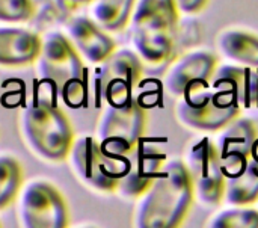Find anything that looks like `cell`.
<instances>
[{"label":"cell","instance_id":"4fadbf2b","mask_svg":"<svg viewBox=\"0 0 258 228\" xmlns=\"http://www.w3.org/2000/svg\"><path fill=\"white\" fill-rule=\"evenodd\" d=\"M257 138V127L248 118H234L224 127L216 147L219 150L225 177L236 176L245 169Z\"/></svg>","mask_w":258,"mask_h":228},{"label":"cell","instance_id":"3957f363","mask_svg":"<svg viewBox=\"0 0 258 228\" xmlns=\"http://www.w3.org/2000/svg\"><path fill=\"white\" fill-rule=\"evenodd\" d=\"M36 73L62 97L70 107L82 106L85 100V67L68 36L48 32L41 38V48L35 61Z\"/></svg>","mask_w":258,"mask_h":228},{"label":"cell","instance_id":"30bf717a","mask_svg":"<svg viewBox=\"0 0 258 228\" xmlns=\"http://www.w3.org/2000/svg\"><path fill=\"white\" fill-rule=\"evenodd\" d=\"M186 166L200 201L207 206L219 204L224 200L225 174L216 144L209 138L197 141L189 150Z\"/></svg>","mask_w":258,"mask_h":228},{"label":"cell","instance_id":"52a82bcc","mask_svg":"<svg viewBox=\"0 0 258 228\" xmlns=\"http://www.w3.org/2000/svg\"><path fill=\"white\" fill-rule=\"evenodd\" d=\"M144 73V62L135 50H113L97 65L94 91L98 106L121 103L133 97Z\"/></svg>","mask_w":258,"mask_h":228},{"label":"cell","instance_id":"6da1fadb","mask_svg":"<svg viewBox=\"0 0 258 228\" xmlns=\"http://www.w3.org/2000/svg\"><path fill=\"white\" fill-rule=\"evenodd\" d=\"M194 185L186 163L178 159L162 165L148 189L138 198L133 225L138 228H175L186 218Z\"/></svg>","mask_w":258,"mask_h":228},{"label":"cell","instance_id":"d6986e66","mask_svg":"<svg viewBox=\"0 0 258 228\" xmlns=\"http://www.w3.org/2000/svg\"><path fill=\"white\" fill-rule=\"evenodd\" d=\"M136 0H94L91 18L106 32L122 30L132 18Z\"/></svg>","mask_w":258,"mask_h":228},{"label":"cell","instance_id":"44dd1931","mask_svg":"<svg viewBox=\"0 0 258 228\" xmlns=\"http://www.w3.org/2000/svg\"><path fill=\"white\" fill-rule=\"evenodd\" d=\"M209 227L258 228V210L243 209V206H236V209L222 210L210 219Z\"/></svg>","mask_w":258,"mask_h":228},{"label":"cell","instance_id":"7402d4cb","mask_svg":"<svg viewBox=\"0 0 258 228\" xmlns=\"http://www.w3.org/2000/svg\"><path fill=\"white\" fill-rule=\"evenodd\" d=\"M33 14V0H0V23L3 24L26 23Z\"/></svg>","mask_w":258,"mask_h":228},{"label":"cell","instance_id":"8992f818","mask_svg":"<svg viewBox=\"0 0 258 228\" xmlns=\"http://www.w3.org/2000/svg\"><path fill=\"white\" fill-rule=\"evenodd\" d=\"M68 156L71 169L83 186L103 194L116 191L124 171V154H107L95 136H79L74 138Z\"/></svg>","mask_w":258,"mask_h":228},{"label":"cell","instance_id":"8fae6325","mask_svg":"<svg viewBox=\"0 0 258 228\" xmlns=\"http://www.w3.org/2000/svg\"><path fill=\"white\" fill-rule=\"evenodd\" d=\"M165 159L163 153L141 139L124 154V171L115 192L125 200H138L153 183Z\"/></svg>","mask_w":258,"mask_h":228},{"label":"cell","instance_id":"277c9868","mask_svg":"<svg viewBox=\"0 0 258 228\" xmlns=\"http://www.w3.org/2000/svg\"><path fill=\"white\" fill-rule=\"evenodd\" d=\"M23 142L45 162H62L68 157L74 132L67 115L47 100H36L27 106L20 118Z\"/></svg>","mask_w":258,"mask_h":228},{"label":"cell","instance_id":"9c48e42d","mask_svg":"<svg viewBox=\"0 0 258 228\" xmlns=\"http://www.w3.org/2000/svg\"><path fill=\"white\" fill-rule=\"evenodd\" d=\"M18 221L24 228H65L68 207L63 195L45 180H32L18 192Z\"/></svg>","mask_w":258,"mask_h":228},{"label":"cell","instance_id":"ffe728a7","mask_svg":"<svg viewBox=\"0 0 258 228\" xmlns=\"http://www.w3.org/2000/svg\"><path fill=\"white\" fill-rule=\"evenodd\" d=\"M23 183V171L17 159L8 154H0V210L11 206Z\"/></svg>","mask_w":258,"mask_h":228},{"label":"cell","instance_id":"ac0fdd59","mask_svg":"<svg viewBox=\"0 0 258 228\" xmlns=\"http://www.w3.org/2000/svg\"><path fill=\"white\" fill-rule=\"evenodd\" d=\"M224 200L230 206H248L258 200V159L249 156L245 169L225 177Z\"/></svg>","mask_w":258,"mask_h":228},{"label":"cell","instance_id":"603a6c76","mask_svg":"<svg viewBox=\"0 0 258 228\" xmlns=\"http://www.w3.org/2000/svg\"><path fill=\"white\" fill-rule=\"evenodd\" d=\"M174 2L177 5L178 12L189 15V14H197L201 9H204L209 0H174Z\"/></svg>","mask_w":258,"mask_h":228},{"label":"cell","instance_id":"9a60e30c","mask_svg":"<svg viewBox=\"0 0 258 228\" xmlns=\"http://www.w3.org/2000/svg\"><path fill=\"white\" fill-rule=\"evenodd\" d=\"M212 88L240 109H258V68L222 65L212 77Z\"/></svg>","mask_w":258,"mask_h":228},{"label":"cell","instance_id":"7a4b0ae2","mask_svg":"<svg viewBox=\"0 0 258 228\" xmlns=\"http://www.w3.org/2000/svg\"><path fill=\"white\" fill-rule=\"evenodd\" d=\"M178 9L174 0H136L130 18V38L142 62L160 65L175 47Z\"/></svg>","mask_w":258,"mask_h":228},{"label":"cell","instance_id":"5bb4252c","mask_svg":"<svg viewBox=\"0 0 258 228\" xmlns=\"http://www.w3.org/2000/svg\"><path fill=\"white\" fill-rule=\"evenodd\" d=\"M65 32L80 58L94 65L103 62L116 48L112 36L89 17H73Z\"/></svg>","mask_w":258,"mask_h":228},{"label":"cell","instance_id":"e0dca14e","mask_svg":"<svg viewBox=\"0 0 258 228\" xmlns=\"http://www.w3.org/2000/svg\"><path fill=\"white\" fill-rule=\"evenodd\" d=\"M221 53L237 65L258 68V36L243 30H225L218 38Z\"/></svg>","mask_w":258,"mask_h":228},{"label":"cell","instance_id":"ba28073f","mask_svg":"<svg viewBox=\"0 0 258 228\" xmlns=\"http://www.w3.org/2000/svg\"><path fill=\"white\" fill-rule=\"evenodd\" d=\"M240 113V107L219 91L207 86L183 95L175 106L177 120L187 129L216 132L228 126Z\"/></svg>","mask_w":258,"mask_h":228},{"label":"cell","instance_id":"5b68a950","mask_svg":"<svg viewBox=\"0 0 258 228\" xmlns=\"http://www.w3.org/2000/svg\"><path fill=\"white\" fill-rule=\"evenodd\" d=\"M145 126L147 113L133 95L125 101L104 106L97 121L95 138L104 153L122 156L142 139Z\"/></svg>","mask_w":258,"mask_h":228},{"label":"cell","instance_id":"7c38bea8","mask_svg":"<svg viewBox=\"0 0 258 228\" xmlns=\"http://www.w3.org/2000/svg\"><path fill=\"white\" fill-rule=\"evenodd\" d=\"M218 59L209 51H192L180 58L165 76L166 91L181 98L183 95L204 88L212 80L216 71Z\"/></svg>","mask_w":258,"mask_h":228},{"label":"cell","instance_id":"2e32d148","mask_svg":"<svg viewBox=\"0 0 258 228\" xmlns=\"http://www.w3.org/2000/svg\"><path fill=\"white\" fill-rule=\"evenodd\" d=\"M41 36L14 24L0 26V67L21 68L35 64Z\"/></svg>","mask_w":258,"mask_h":228},{"label":"cell","instance_id":"cb8c5ba5","mask_svg":"<svg viewBox=\"0 0 258 228\" xmlns=\"http://www.w3.org/2000/svg\"><path fill=\"white\" fill-rule=\"evenodd\" d=\"M67 2H70V3H73V5H89V3H92L94 0H67Z\"/></svg>","mask_w":258,"mask_h":228},{"label":"cell","instance_id":"d4e9b609","mask_svg":"<svg viewBox=\"0 0 258 228\" xmlns=\"http://www.w3.org/2000/svg\"><path fill=\"white\" fill-rule=\"evenodd\" d=\"M0 225H2V224H0Z\"/></svg>","mask_w":258,"mask_h":228}]
</instances>
